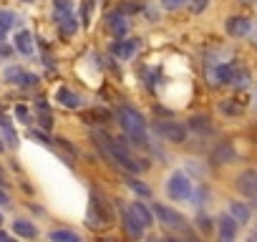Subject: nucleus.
I'll list each match as a JSON object with an SVG mask.
<instances>
[{
  "label": "nucleus",
  "instance_id": "30",
  "mask_svg": "<svg viewBox=\"0 0 257 242\" xmlns=\"http://www.w3.org/2000/svg\"><path fill=\"white\" fill-rule=\"evenodd\" d=\"M8 202H11L8 194H6V192H0V204H8Z\"/></svg>",
  "mask_w": 257,
  "mask_h": 242
},
{
  "label": "nucleus",
  "instance_id": "25",
  "mask_svg": "<svg viewBox=\"0 0 257 242\" xmlns=\"http://www.w3.org/2000/svg\"><path fill=\"white\" fill-rule=\"evenodd\" d=\"M73 28H76L73 18H66V21H63V33H73Z\"/></svg>",
  "mask_w": 257,
  "mask_h": 242
},
{
  "label": "nucleus",
  "instance_id": "23",
  "mask_svg": "<svg viewBox=\"0 0 257 242\" xmlns=\"http://www.w3.org/2000/svg\"><path fill=\"white\" fill-rule=\"evenodd\" d=\"M207 6H209V0H192V11L194 13H202Z\"/></svg>",
  "mask_w": 257,
  "mask_h": 242
},
{
  "label": "nucleus",
  "instance_id": "18",
  "mask_svg": "<svg viewBox=\"0 0 257 242\" xmlns=\"http://www.w3.org/2000/svg\"><path fill=\"white\" fill-rule=\"evenodd\" d=\"M134 48H137V41H128V43H116L113 46V53L116 56H121V58H128L134 53Z\"/></svg>",
  "mask_w": 257,
  "mask_h": 242
},
{
  "label": "nucleus",
  "instance_id": "28",
  "mask_svg": "<svg viewBox=\"0 0 257 242\" xmlns=\"http://www.w3.org/2000/svg\"><path fill=\"white\" fill-rule=\"evenodd\" d=\"M123 11H126V13H134V11H139V6H137V3H126Z\"/></svg>",
  "mask_w": 257,
  "mask_h": 242
},
{
  "label": "nucleus",
  "instance_id": "20",
  "mask_svg": "<svg viewBox=\"0 0 257 242\" xmlns=\"http://www.w3.org/2000/svg\"><path fill=\"white\" fill-rule=\"evenodd\" d=\"M51 239H71V242H76L78 234H76V232H61V229H58V232H51Z\"/></svg>",
  "mask_w": 257,
  "mask_h": 242
},
{
  "label": "nucleus",
  "instance_id": "17",
  "mask_svg": "<svg viewBox=\"0 0 257 242\" xmlns=\"http://www.w3.org/2000/svg\"><path fill=\"white\" fill-rule=\"evenodd\" d=\"M13 227H16V234H21V237H36V227L26 219H18Z\"/></svg>",
  "mask_w": 257,
  "mask_h": 242
},
{
  "label": "nucleus",
  "instance_id": "12",
  "mask_svg": "<svg viewBox=\"0 0 257 242\" xmlns=\"http://www.w3.org/2000/svg\"><path fill=\"white\" fill-rule=\"evenodd\" d=\"M123 222H126V229H128V234H134V237H142L144 234V224L132 214V212H126L123 214Z\"/></svg>",
  "mask_w": 257,
  "mask_h": 242
},
{
  "label": "nucleus",
  "instance_id": "36",
  "mask_svg": "<svg viewBox=\"0 0 257 242\" xmlns=\"http://www.w3.org/2000/svg\"><path fill=\"white\" fill-rule=\"evenodd\" d=\"M254 108H257V103H254Z\"/></svg>",
  "mask_w": 257,
  "mask_h": 242
},
{
  "label": "nucleus",
  "instance_id": "5",
  "mask_svg": "<svg viewBox=\"0 0 257 242\" xmlns=\"http://www.w3.org/2000/svg\"><path fill=\"white\" fill-rule=\"evenodd\" d=\"M154 212H157V217L162 219L164 227H169V229H179V232L187 229V219H184V214H179V212H174V209H169V207H162V204H154Z\"/></svg>",
  "mask_w": 257,
  "mask_h": 242
},
{
  "label": "nucleus",
  "instance_id": "14",
  "mask_svg": "<svg viewBox=\"0 0 257 242\" xmlns=\"http://www.w3.org/2000/svg\"><path fill=\"white\" fill-rule=\"evenodd\" d=\"M189 127L194 129V132H212V124H209V118L207 116H192L189 118Z\"/></svg>",
  "mask_w": 257,
  "mask_h": 242
},
{
  "label": "nucleus",
  "instance_id": "27",
  "mask_svg": "<svg viewBox=\"0 0 257 242\" xmlns=\"http://www.w3.org/2000/svg\"><path fill=\"white\" fill-rule=\"evenodd\" d=\"M31 137H33V139H41L43 144H48V139H46V134H41V132H31Z\"/></svg>",
  "mask_w": 257,
  "mask_h": 242
},
{
  "label": "nucleus",
  "instance_id": "32",
  "mask_svg": "<svg viewBox=\"0 0 257 242\" xmlns=\"http://www.w3.org/2000/svg\"><path fill=\"white\" fill-rule=\"evenodd\" d=\"M0 239H8V234H6V232H0Z\"/></svg>",
  "mask_w": 257,
  "mask_h": 242
},
{
  "label": "nucleus",
  "instance_id": "11",
  "mask_svg": "<svg viewBox=\"0 0 257 242\" xmlns=\"http://www.w3.org/2000/svg\"><path fill=\"white\" fill-rule=\"evenodd\" d=\"M128 212H132V214H134V217H137V219L144 224V227H152V224H154V219H152V212H149L147 207H142V202H134L132 207H128Z\"/></svg>",
  "mask_w": 257,
  "mask_h": 242
},
{
  "label": "nucleus",
  "instance_id": "2",
  "mask_svg": "<svg viewBox=\"0 0 257 242\" xmlns=\"http://www.w3.org/2000/svg\"><path fill=\"white\" fill-rule=\"evenodd\" d=\"M86 222H88V227H93V229L113 224V214H111L108 204H106L96 192L91 194V209H88V214H86Z\"/></svg>",
  "mask_w": 257,
  "mask_h": 242
},
{
  "label": "nucleus",
  "instance_id": "29",
  "mask_svg": "<svg viewBox=\"0 0 257 242\" xmlns=\"http://www.w3.org/2000/svg\"><path fill=\"white\" fill-rule=\"evenodd\" d=\"M16 113H18V118H28V111H26V108H21V106L16 108Z\"/></svg>",
  "mask_w": 257,
  "mask_h": 242
},
{
  "label": "nucleus",
  "instance_id": "1",
  "mask_svg": "<svg viewBox=\"0 0 257 242\" xmlns=\"http://www.w3.org/2000/svg\"><path fill=\"white\" fill-rule=\"evenodd\" d=\"M93 142H96V147L111 159V162H116L118 167H123L126 172H132V174H137V172H144V169H149V162L144 159V162H139L132 152H128L121 142H116L113 137H108L106 132H93Z\"/></svg>",
  "mask_w": 257,
  "mask_h": 242
},
{
  "label": "nucleus",
  "instance_id": "31",
  "mask_svg": "<svg viewBox=\"0 0 257 242\" xmlns=\"http://www.w3.org/2000/svg\"><path fill=\"white\" fill-rule=\"evenodd\" d=\"M252 207H257V194H254V197H252Z\"/></svg>",
  "mask_w": 257,
  "mask_h": 242
},
{
  "label": "nucleus",
  "instance_id": "19",
  "mask_svg": "<svg viewBox=\"0 0 257 242\" xmlns=\"http://www.w3.org/2000/svg\"><path fill=\"white\" fill-rule=\"evenodd\" d=\"M197 227L202 229V234H209V232H212V219H209L204 212H199V214H197Z\"/></svg>",
  "mask_w": 257,
  "mask_h": 242
},
{
  "label": "nucleus",
  "instance_id": "24",
  "mask_svg": "<svg viewBox=\"0 0 257 242\" xmlns=\"http://www.w3.org/2000/svg\"><path fill=\"white\" fill-rule=\"evenodd\" d=\"M182 3H187V0H162V6H164V8H169V11H174V8H179Z\"/></svg>",
  "mask_w": 257,
  "mask_h": 242
},
{
  "label": "nucleus",
  "instance_id": "6",
  "mask_svg": "<svg viewBox=\"0 0 257 242\" xmlns=\"http://www.w3.org/2000/svg\"><path fill=\"white\" fill-rule=\"evenodd\" d=\"M237 189H239L244 197H254V194H257V172H254V169H244V172L237 177Z\"/></svg>",
  "mask_w": 257,
  "mask_h": 242
},
{
  "label": "nucleus",
  "instance_id": "22",
  "mask_svg": "<svg viewBox=\"0 0 257 242\" xmlns=\"http://www.w3.org/2000/svg\"><path fill=\"white\" fill-rule=\"evenodd\" d=\"M128 184H132V187H134L137 192H142L144 197H149V187H147V184H139L137 179H128Z\"/></svg>",
  "mask_w": 257,
  "mask_h": 242
},
{
  "label": "nucleus",
  "instance_id": "15",
  "mask_svg": "<svg viewBox=\"0 0 257 242\" xmlns=\"http://www.w3.org/2000/svg\"><path fill=\"white\" fill-rule=\"evenodd\" d=\"M58 101H61L63 106H71V108L78 106V96H76L73 91H68V88H58Z\"/></svg>",
  "mask_w": 257,
  "mask_h": 242
},
{
  "label": "nucleus",
  "instance_id": "13",
  "mask_svg": "<svg viewBox=\"0 0 257 242\" xmlns=\"http://www.w3.org/2000/svg\"><path fill=\"white\" fill-rule=\"evenodd\" d=\"M83 118L88 121V124H93V121H98V124H108L111 121V113L106 108H93V111H86Z\"/></svg>",
  "mask_w": 257,
  "mask_h": 242
},
{
  "label": "nucleus",
  "instance_id": "9",
  "mask_svg": "<svg viewBox=\"0 0 257 242\" xmlns=\"http://www.w3.org/2000/svg\"><path fill=\"white\" fill-rule=\"evenodd\" d=\"M237 227H239V222L232 214H222L219 217V237L222 239H234L237 237Z\"/></svg>",
  "mask_w": 257,
  "mask_h": 242
},
{
  "label": "nucleus",
  "instance_id": "21",
  "mask_svg": "<svg viewBox=\"0 0 257 242\" xmlns=\"http://www.w3.org/2000/svg\"><path fill=\"white\" fill-rule=\"evenodd\" d=\"M219 108H222L224 113H242V108H239L237 103H229V101H224V103H222Z\"/></svg>",
  "mask_w": 257,
  "mask_h": 242
},
{
  "label": "nucleus",
  "instance_id": "33",
  "mask_svg": "<svg viewBox=\"0 0 257 242\" xmlns=\"http://www.w3.org/2000/svg\"><path fill=\"white\" fill-rule=\"evenodd\" d=\"M252 237H257V222H254V232H252Z\"/></svg>",
  "mask_w": 257,
  "mask_h": 242
},
{
  "label": "nucleus",
  "instance_id": "4",
  "mask_svg": "<svg viewBox=\"0 0 257 242\" xmlns=\"http://www.w3.org/2000/svg\"><path fill=\"white\" fill-rule=\"evenodd\" d=\"M154 129H157L159 137H164V139L172 142V144H182V142L187 139V129H184L182 124H177V121H157Z\"/></svg>",
  "mask_w": 257,
  "mask_h": 242
},
{
  "label": "nucleus",
  "instance_id": "16",
  "mask_svg": "<svg viewBox=\"0 0 257 242\" xmlns=\"http://www.w3.org/2000/svg\"><path fill=\"white\" fill-rule=\"evenodd\" d=\"M16 46H18V51L31 53V51H33V46H31V33H28V31H21V33L16 36Z\"/></svg>",
  "mask_w": 257,
  "mask_h": 242
},
{
  "label": "nucleus",
  "instance_id": "10",
  "mask_svg": "<svg viewBox=\"0 0 257 242\" xmlns=\"http://www.w3.org/2000/svg\"><path fill=\"white\" fill-rule=\"evenodd\" d=\"M229 214H232L239 224H247V222H249V217H252L249 207H247V204H242V202H232V204H229Z\"/></svg>",
  "mask_w": 257,
  "mask_h": 242
},
{
  "label": "nucleus",
  "instance_id": "8",
  "mask_svg": "<svg viewBox=\"0 0 257 242\" xmlns=\"http://www.w3.org/2000/svg\"><path fill=\"white\" fill-rule=\"evenodd\" d=\"M249 28H252V23H249L247 18H242V16H234V18H229V21H227V33H229V36H234V38L247 36V33H249Z\"/></svg>",
  "mask_w": 257,
  "mask_h": 242
},
{
  "label": "nucleus",
  "instance_id": "26",
  "mask_svg": "<svg viewBox=\"0 0 257 242\" xmlns=\"http://www.w3.org/2000/svg\"><path fill=\"white\" fill-rule=\"evenodd\" d=\"M56 8L58 11H71V3L68 0H56Z\"/></svg>",
  "mask_w": 257,
  "mask_h": 242
},
{
  "label": "nucleus",
  "instance_id": "34",
  "mask_svg": "<svg viewBox=\"0 0 257 242\" xmlns=\"http://www.w3.org/2000/svg\"><path fill=\"white\" fill-rule=\"evenodd\" d=\"M0 224H3V217H0Z\"/></svg>",
  "mask_w": 257,
  "mask_h": 242
},
{
  "label": "nucleus",
  "instance_id": "3",
  "mask_svg": "<svg viewBox=\"0 0 257 242\" xmlns=\"http://www.w3.org/2000/svg\"><path fill=\"white\" fill-rule=\"evenodd\" d=\"M167 189H169V197L177 199V202H184V199L192 197V182H189V177L184 172H174L169 184H167Z\"/></svg>",
  "mask_w": 257,
  "mask_h": 242
},
{
  "label": "nucleus",
  "instance_id": "7",
  "mask_svg": "<svg viewBox=\"0 0 257 242\" xmlns=\"http://www.w3.org/2000/svg\"><path fill=\"white\" fill-rule=\"evenodd\" d=\"M234 147L229 144V142H222V144H217L214 149H212V154H209V162L212 164H229V162H234Z\"/></svg>",
  "mask_w": 257,
  "mask_h": 242
},
{
  "label": "nucleus",
  "instance_id": "35",
  "mask_svg": "<svg viewBox=\"0 0 257 242\" xmlns=\"http://www.w3.org/2000/svg\"><path fill=\"white\" fill-rule=\"evenodd\" d=\"M26 3H31V0H26Z\"/></svg>",
  "mask_w": 257,
  "mask_h": 242
}]
</instances>
